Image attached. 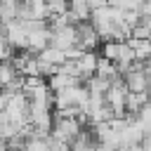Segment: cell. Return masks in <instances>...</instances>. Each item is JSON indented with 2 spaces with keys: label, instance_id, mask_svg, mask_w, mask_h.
Segmentation results:
<instances>
[{
  "label": "cell",
  "instance_id": "6da1fadb",
  "mask_svg": "<svg viewBox=\"0 0 151 151\" xmlns=\"http://www.w3.org/2000/svg\"><path fill=\"white\" fill-rule=\"evenodd\" d=\"M83 127H85V125H83L78 118H61V116H57V113H54L52 137H54V139H59V142L71 144V142L80 134V130H83Z\"/></svg>",
  "mask_w": 151,
  "mask_h": 151
},
{
  "label": "cell",
  "instance_id": "7a4b0ae2",
  "mask_svg": "<svg viewBox=\"0 0 151 151\" xmlns=\"http://www.w3.org/2000/svg\"><path fill=\"white\" fill-rule=\"evenodd\" d=\"M76 28H78V45H80L83 50H94V52H97V47H99L104 40H101V35H99V31L94 28V24H92L90 19H85V21L76 24Z\"/></svg>",
  "mask_w": 151,
  "mask_h": 151
},
{
  "label": "cell",
  "instance_id": "3957f363",
  "mask_svg": "<svg viewBox=\"0 0 151 151\" xmlns=\"http://www.w3.org/2000/svg\"><path fill=\"white\" fill-rule=\"evenodd\" d=\"M52 45L59 47V50H71L78 45V28L73 24L68 26H61L57 31H52Z\"/></svg>",
  "mask_w": 151,
  "mask_h": 151
},
{
  "label": "cell",
  "instance_id": "277c9868",
  "mask_svg": "<svg viewBox=\"0 0 151 151\" xmlns=\"http://www.w3.org/2000/svg\"><path fill=\"white\" fill-rule=\"evenodd\" d=\"M123 78H125V85H127L130 92H146L151 87V73L146 68H139V71L130 68Z\"/></svg>",
  "mask_w": 151,
  "mask_h": 151
},
{
  "label": "cell",
  "instance_id": "5b68a950",
  "mask_svg": "<svg viewBox=\"0 0 151 151\" xmlns=\"http://www.w3.org/2000/svg\"><path fill=\"white\" fill-rule=\"evenodd\" d=\"M52 45V28L45 26V28H38V31H31L28 33V50L40 54L45 47Z\"/></svg>",
  "mask_w": 151,
  "mask_h": 151
},
{
  "label": "cell",
  "instance_id": "8992f818",
  "mask_svg": "<svg viewBox=\"0 0 151 151\" xmlns=\"http://www.w3.org/2000/svg\"><path fill=\"white\" fill-rule=\"evenodd\" d=\"M97 61H99V54L94 50H87L80 59H78V71H80V80L87 83L94 73H97Z\"/></svg>",
  "mask_w": 151,
  "mask_h": 151
},
{
  "label": "cell",
  "instance_id": "52a82bcc",
  "mask_svg": "<svg viewBox=\"0 0 151 151\" xmlns=\"http://www.w3.org/2000/svg\"><path fill=\"white\" fill-rule=\"evenodd\" d=\"M97 73L99 76H104V78H111V80H116L120 73H118V64L113 61V59H109V57H104V54H99V61H97Z\"/></svg>",
  "mask_w": 151,
  "mask_h": 151
},
{
  "label": "cell",
  "instance_id": "ba28073f",
  "mask_svg": "<svg viewBox=\"0 0 151 151\" xmlns=\"http://www.w3.org/2000/svg\"><path fill=\"white\" fill-rule=\"evenodd\" d=\"M14 19H19V0H2L0 2V21L9 24Z\"/></svg>",
  "mask_w": 151,
  "mask_h": 151
},
{
  "label": "cell",
  "instance_id": "9c48e42d",
  "mask_svg": "<svg viewBox=\"0 0 151 151\" xmlns=\"http://www.w3.org/2000/svg\"><path fill=\"white\" fill-rule=\"evenodd\" d=\"M40 59H45V61H50V64H64L66 61V50H59V47H54V45H50V47H45L40 54H38Z\"/></svg>",
  "mask_w": 151,
  "mask_h": 151
},
{
  "label": "cell",
  "instance_id": "30bf717a",
  "mask_svg": "<svg viewBox=\"0 0 151 151\" xmlns=\"http://www.w3.org/2000/svg\"><path fill=\"white\" fill-rule=\"evenodd\" d=\"M19 76V71H17V66L12 64V59L9 61H0V87H5L9 80H14Z\"/></svg>",
  "mask_w": 151,
  "mask_h": 151
},
{
  "label": "cell",
  "instance_id": "8fae6325",
  "mask_svg": "<svg viewBox=\"0 0 151 151\" xmlns=\"http://www.w3.org/2000/svg\"><path fill=\"white\" fill-rule=\"evenodd\" d=\"M111 83H113L111 78H104V76H99V73H94V76H92L85 85H87L92 92H106V90L111 87Z\"/></svg>",
  "mask_w": 151,
  "mask_h": 151
},
{
  "label": "cell",
  "instance_id": "7c38bea8",
  "mask_svg": "<svg viewBox=\"0 0 151 151\" xmlns=\"http://www.w3.org/2000/svg\"><path fill=\"white\" fill-rule=\"evenodd\" d=\"M68 5H71V9L80 17V21H85V19L92 17V7H90L87 0H68Z\"/></svg>",
  "mask_w": 151,
  "mask_h": 151
},
{
  "label": "cell",
  "instance_id": "4fadbf2b",
  "mask_svg": "<svg viewBox=\"0 0 151 151\" xmlns=\"http://www.w3.org/2000/svg\"><path fill=\"white\" fill-rule=\"evenodd\" d=\"M120 45H123V42L106 40V42H101V54L109 57V59H113V61H118V57H120Z\"/></svg>",
  "mask_w": 151,
  "mask_h": 151
},
{
  "label": "cell",
  "instance_id": "5bb4252c",
  "mask_svg": "<svg viewBox=\"0 0 151 151\" xmlns=\"http://www.w3.org/2000/svg\"><path fill=\"white\" fill-rule=\"evenodd\" d=\"M68 7H71L68 0H47V9H50V14H64Z\"/></svg>",
  "mask_w": 151,
  "mask_h": 151
},
{
  "label": "cell",
  "instance_id": "9a60e30c",
  "mask_svg": "<svg viewBox=\"0 0 151 151\" xmlns=\"http://www.w3.org/2000/svg\"><path fill=\"white\" fill-rule=\"evenodd\" d=\"M14 52H17V50H14L12 45H9L7 35H5V38L0 40V61H9V59L14 57Z\"/></svg>",
  "mask_w": 151,
  "mask_h": 151
},
{
  "label": "cell",
  "instance_id": "2e32d148",
  "mask_svg": "<svg viewBox=\"0 0 151 151\" xmlns=\"http://www.w3.org/2000/svg\"><path fill=\"white\" fill-rule=\"evenodd\" d=\"M132 35H134V38H149V35H151V26H146V24L139 21V24L132 28Z\"/></svg>",
  "mask_w": 151,
  "mask_h": 151
},
{
  "label": "cell",
  "instance_id": "e0dca14e",
  "mask_svg": "<svg viewBox=\"0 0 151 151\" xmlns=\"http://www.w3.org/2000/svg\"><path fill=\"white\" fill-rule=\"evenodd\" d=\"M142 146H144V151H151V130H146V134L142 139Z\"/></svg>",
  "mask_w": 151,
  "mask_h": 151
},
{
  "label": "cell",
  "instance_id": "ac0fdd59",
  "mask_svg": "<svg viewBox=\"0 0 151 151\" xmlns=\"http://www.w3.org/2000/svg\"><path fill=\"white\" fill-rule=\"evenodd\" d=\"M5 35H7V28H5V24H2V21H0V40H2V38H5Z\"/></svg>",
  "mask_w": 151,
  "mask_h": 151
},
{
  "label": "cell",
  "instance_id": "d6986e66",
  "mask_svg": "<svg viewBox=\"0 0 151 151\" xmlns=\"http://www.w3.org/2000/svg\"><path fill=\"white\" fill-rule=\"evenodd\" d=\"M149 99H151V87H149Z\"/></svg>",
  "mask_w": 151,
  "mask_h": 151
},
{
  "label": "cell",
  "instance_id": "ffe728a7",
  "mask_svg": "<svg viewBox=\"0 0 151 151\" xmlns=\"http://www.w3.org/2000/svg\"><path fill=\"white\" fill-rule=\"evenodd\" d=\"M149 130H151V125H149Z\"/></svg>",
  "mask_w": 151,
  "mask_h": 151
}]
</instances>
